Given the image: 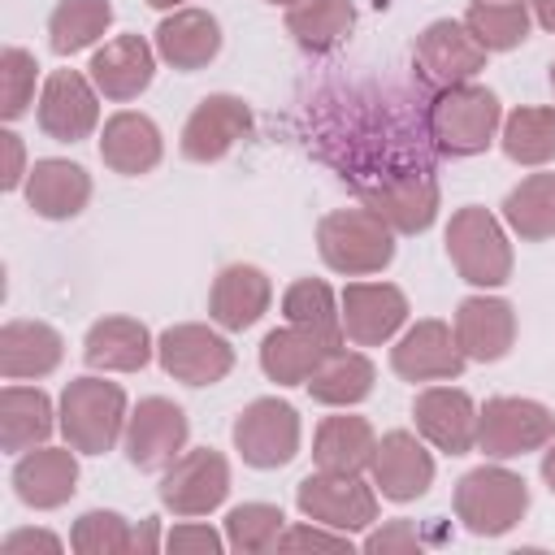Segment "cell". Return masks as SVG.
<instances>
[{"instance_id":"cell-2","label":"cell","mask_w":555,"mask_h":555,"mask_svg":"<svg viewBox=\"0 0 555 555\" xmlns=\"http://www.w3.org/2000/svg\"><path fill=\"white\" fill-rule=\"evenodd\" d=\"M503 126V104L490 87L481 82H455L429 95L425 104V130L438 156L464 160V156H481Z\"/></svg>"},{"instance_id":"cell-23","label":"cell","mask_w":555,"mask_h":555,"mask_svg":"<svg viewBox=\"0 0 555 555\" xmlns=\"http://www.w3.org/2000/svg\"><path fill=\"white\" fill-rule=\"evenodd\" d=\"M152 48L165 65H173L182 74H195L208 61H217V52H221V22L208 9H173L156 26Z\"/></svg>"},{"instance_id":"cell-28","label":"cell","mask_w":555,"mask_h":555,"mask_svg":"<svg viewBox=\"0 0 555 555\" xmlns=\"http://www.w3.org/2000/svg\"><path fill=\"white\" fill-rule=\"evenodd\" d=\"M65 356V338L48 321H4L0 325V377L26 382L48 377Z\"/></svg>"},{"instance_id":"cell-27","label":"cell","mask_w":555,"mask_h":555,"mask_svg":"<svg viewBox=\"0 0 555 555\" xmlns=\"http://www.w3.org/2000/svg\"><path fill=\"white\" fill-rule=\"evenodd\" d=\"M156 356V343L134 317H100L82 338V360L95 373H139Z\"/></svg>"},{"instance_id":"cell-33","label":"cell","mask_w":555,"mask_h":555,"mask_svg":"<svg viewBox=\"0 0 555 555\" xmlns=\"http://www.w3.org/2000/svg\"><path fill=\"white\" fill-rule=\"evenodd\" d=\"M351 26H356V4L351 0H299V4L286 9L291 39L312 56H325V52L343 48Z\"/></svg>"},{"instance_id":"cell-48","label":"cell","mask_w":555,"mask_h":555,"mask_svg":"<svg viewBox=\"0 0 555 555\" xmlns=\"http://www.w3.org/2000/svg\"><path fill=\"white\" fill-rule=\"evenodd\" d=\"M529 13L538 17V26H542V30H551V35H555V0H529Z\"/></svg>"},{"instance_id":"cell-34","label":"cell","mask_w":555,"mask_h":555,"mask_svg":"<svg viewBox=\"0 0 555 555\" xmlns=\"http://www.w3.org/2000/svg\"><path fill=\"white\" fill-rule=\"evenodd\" d=\"M503 221L525 243L555 238V173H529L520 178L503 199Z\"/></svg>"},{"instance_id":"cell-22","label":"cell","mask_w":555,"mask_h":555,"mask_svg":"<svg viewBox=\"0 0 555 555\" xmlns=\"http://www.w3.org/2000/svg\"><path fill=\"white\" fill-rule=\"evenodd\" d=\"M91 82L104 100H134L152 87L156 74V48L143 35H113L91 56Z\"/></svg>"},{"instance_id":"cell-39","label":"cell","mask_w":555,"mask_h":555,"mask_svg":"<svg viewBox=\"0 0 555 555\" xmlns=\"http://www.w3.org/2000/svg\"><path fill=\"white\" fill-rule=\"evenodd\" d=\"M282 529H286L282 507H273V503H238L225 516V546L238 551V555L273 551Z\"/></svg>"},{"instance_id":"cell-41","label":"cell","mask_w":555,"mask_h":555,"mask_svg":"<svg viewBox=\"0 0 555 555\" xmlns=\"http://www.w3.org/2000/svg\"><path fill=\"white\" fill-rule=\"evenodd\" d=\"M35 78H39V65L26 48L9 43L0 52V117L4 121H17L30 113L35 104Z\"/></svg>"},{"instance_id":"cell-21","label":"cell","mask_w":555,"mask_h":555,"mask_svg":"<svg viewBox=\"0 0 555 555\" xmlns=\"http://www.w3.org/2000/svg\"><path fill=\"white\" fill-rule=\"evenodd\" d=\"M13 490L26 507L35 512H52L61 503H69V494L78 490V460L74 447H30L17 455L13 464Z\"/></svg>"},{"instance_id":"cell-11","label":"cell","mask_w":555,"mask_h":555,"mask_svg":"<svg viewBox=\"0 0 555 555\" xmlns=\"http://www.w3.org/2000/svg\"><path fill=\"white\" fill-rule=\"evenodd\" d=\"M234 451L251 468H282L299 455V412L286 399H251L234 416Z\"/></svg>"},{"instance_id":"cell-51","label":"cell","mask_w":555,"mask_h":555,"mask_svg":"<svg viewBox=\"0 0 555 555\" xmlns=\"http://www.w3.org/2000/svg\"><path fill=\"white\" fill-rule=\"evenodd\" d=\"M269 4H286V9H291V4H299V0H269Z\"/></svg>"},{"instance_id":"cell-30","label":"cell","mask_w":555,"mask_h":555,"mask_svg":"<svg viewBox=\"0 0 555 555\" xmlns=\"http://www.w3.org/2000/svg\"><path fill=\"white\" fill-rule=\"evenodd\" d=\"M334 351V343L299 330V325H282V330H269L264 343H260V369L269 382L278 386H304L317 364Z\"/></svg>"},{"instance_id":"cell-24","label":"cell","mask_w":555,"mask_h":555,"mask_svg":"<svg viewBox=\"0 0 555 555\" xmlns=\"http://www.w3.org/2000/svg\"><path fill=\"white\" fill-rule=\"evenodd\" d=\"M91 199V173L65 156H43L26 173V204L43 221H69Z\"/></svg>"},{"instance_id":"cell-14","label":"cell","mask_w":555,"mask_h":555,"mask_svg":"<svg viewBox=\"0 0 555 555\" xmlns=\"http://www.w3.org/2000/svg\"><path fill=\"white\" fill-rule=\"evenodd\" d=\"M100 126V91L91 74L52 69L39 91V130L56 143H78Z\"/></svg>"},{"instance_id":"cell-13","label":"cell","mask_w":555,"mask_h":555,"mask_svg":"<svg viewBox=\"0 0 555 555\" xmlns=\"http://www.w3.org/2000/svg\"><path fill=\"white\" fill-rule=\"evenodd\" d=\"M230 494V464L212 447L182 451L160 477V503L173 516H208Z\"/></svg>"},{"instance_id":"cell-3","label":"cell","mask_w":555,"mask_h":555,"mask_svg":"<svg viewBox=\"0 0 555 555\" xmlns=\"http://www.w3.org/2000/svg\"><path fill=\"white\" fill-rule=\"evenodd\" d=\"M317 251L334 273L369 278L395 260V230L373 208H334L317 221Z\"/></svg>"},{"instance_id":"cell-46","label":"cell","mask_w":555,"mask_h":555,"mask_svg":"<svg viewBox=\"0 0 555 555\" xmlns=\"http://www.w3.org/2000/svg\"><path fill=\"white\" fill-rule=\"evenodd\" d=\"M0 551H4V555H22V551H48V555H56V551H61V538L48 533V529H17V533L4 538Z\"/></svg>"},{"instance_id":"cell-1","label":"cell","mask_w":555,"mask_h":555,"mask_svg":"<svg viewBox=\"0 0 555 555\" xmlns=\"http://www.w3.org/2000/svg\"><path fill=\"white\" fill-rule=\"evenodd\" d=\"M304 134L364 208L395 234H425L438 217V152L425 130V104L386 82H330L304 104Z\"/></svg>"},{"instance_id":"cell-36","label":"cell","mask_w":555,"mask_h":555,"mask_svg":"<svg viewBox=\"0 0 555 555\" xmlns=\"http://www.w3.org/2000/svg\"><path fill=\"white\" fill-rule=\"evenodd\" d=\"M282 317H286V325H299V330H308V334H317L334 347L343 343V308H338L334 291L321 278L291 282L286 295H282Z\"/></svg>"},{"instance_id":"cell-38","label":"cell","mask_w":555,"mask_h":555,"mask_svg":"<svg viewBox=\"0 0 555 555\" xmlns=\"http://www.w3.org/2000/svg\"><path fill=\"white\" fill-rule=\"evenodd\" d=\"M464 26L486 52H512L529 39V0H473Z\"/></svg>"},{"instance_id":"cell-16","label":"cell","mask_w":555,"mask_h":555,"mask_svg":"<svg viewBox=\"0 0 555 555\" xmlns=\"http://www.w3.org/2000/svg\"><path fill=\"white\" fill-rule=\"evenodd\" d=\"M338 308H343V334L356 347H382L408 321V295L390 282H347Z\"/></svg>"},{"instance_id":"cell-43","label":"cell","mask_w":555,"mask_h":555,"mask_svg":"<svg viewBox=\"0 0 555 555\" xmlns=\"http://www.w3.org/2000/svg\"><path fill=\"white\" fill-rule=\"evenodd\" d=\"M369 555H390V551H421V533H416V525L412 520H386L382 529H373V533H364V542H360Z\"/></svg>"},{"instance_id":"cell-12","label":"cell","mask_w":555,"mask_h":555,"mask_svg":"<svg viewBox=\"0 0 555 555\" xmlns=\"http://www.w3.org/2000/svg\"><path fill=\"white\" fill-rule=\"evenodd\" d=\"M156 360L182 386H217L234 369V347L225 334L199 321H182L156 338Z\"/></svg>"},{"instance_id":"cell-8","label":"cell","mask_w":555,"mask_h":555,"mask_svg":"<svg viewBox=\"0 0 555 555\" xmlns=\"http://www.w3.org/2000/svg\"><path fill=\"white\" fill-rule=\"evenodd\" d=\"M486 48L473 39V30L455 17H438L429 22L421 35H416V48H412V74L421 87L429 91H442V87H455V82H473L481 69H486Z\"/></svg>"},{"instance_id":"cell-35","label":"cell","mask_w":555,"mask_h":555,"mask_svg":"<svg viewBox=\"0 0 555 555\" xmlns=\"http://www.w3.org/2000/svg\"><path fill=\"white\" fill-rule=\"evenodd\" d=\"M499 147L512 165H546L555 160V108L525 104L512 108L499 126Z\"/></svg>"},{"instance_id":"cell-40","label":"cell","mask_w":555,"mask_h":555,"mask_svg":"<svg viewBox=\"0 0 555 555\" xmlns=\"http://www.w3.org/2000/svg\"><path fill=\"white\" fill-rule=\"evenodd\" d=\"M69 546L78 555H126L134 546V529L121 512H104V507H91L74 520V533H69Z\"/></svg>"},{"instance_id":"cell-17","label":"cell","mask_w":555,"mask_h":555,"mask_svg":"<svg viewBox=\"0 0 555 555\" xmlns=\"http://www.w3.org/2000/svg\"><path fill=\"white\" fill-rule=\"evenodd\" d=\"M247 130H251V108H247L238 95L217 91V95H204V100L191 108L178 147H182L186 160L212 165V160H221Z\"/></svg>"},{"instance_id":"cell-31","label":"cell","mask_w":555,"mask_h":555,"mask_svg":"<svg viewBox=\"0 0 555 555\" xmlns=\"http://www.w3.org/2000/svg\"><path fill=\"white\" fill-rule=\"evenodd\" d=\"M373 382H377V369H373V360L364 351L334 347L304 386L325 408H356V403H364L373 395Z\"/></svg>"},{"instance_id":"cell-42","label":"cell","mask_w":555,"mask_h":555,"mask_svg":"<svg viewBox=\"0 0 555 555\" xmlns=\"http://www.w3.org/2000/svg\"><path fill=\"white\" fill-rule=\"evenodd\" d=\"M299 546H321V551H351V533H338L330 525H291L278 533V551H299Z\"/></svg>"},{"instance_id":"cell-52","label":"cell","mask_w":555,"mask_h":555,"mask_svg":"<svg viewBox=\"0 0 555 555\" xmlns=\"http://www.w3.org/2000/svg\"><path fill=\"white\" fill-rule=\"evenodd\" d=\"M551 91H555V61H551Z\"/></svg>"},{"instance_id":"cell-32","label":"cell","mask_w":555,"mask_h":555,"mask_svg":"<svg viewBox=\"0 0 555 555\" xmlns=\"http://www.w3.org/2000/svg\"><path fill=\"white\" fill-rule=\"evenodd\" d=\"M377 434L364 416H325L312 438V460L325 473H364L373 464Z\"/></svg>"},{"instance_id":"cell-26","label":"cell","mask_w":555,"mask_h":555,"mask_svg":"<svg viewBox=\"0 0 555 555\" xmlns=\"http://www.w3.org/2000/svg\"><path fill=\"white\" fill-rule=\"evenodd\" d=\"M160 126L147 117V113H134V108H121L104 121L100 130V160L113 169V173H126V178H139V173H152L160 165Z\"/></svg>"},{"instance_id":"cell-44","label":"cell","mask_w":555,"mask_h":555,"mask_svg":"<svg viewBox=\"0 0 555 555\" xmlns=\"http://www.w3.org/2000/svg\"><path fill=\"white\" fill-rule=\"evenodd\" d=\"M221 546H225V533H217V529H208V525H173V529L165 533V551H173V555H191V551L217 555Z\"/></svg>"},{"instance_id":"cell-29","label":"cell","mask_w":555,"mask_h":555,"mask_svg":"<svg viewBox=\"0 0 555 555\" xmlns=\"http://www.w3.org/2000/svg\"><path fill=\"white\" fill-rule=\"evenodd\" d=\"M56 412H52V399L39 390V386H17L9 382L0 390V447L9 455H22L30 447H43L56 429Z\"/></svg>"},{"instance_id":"cell-5","label":"cell","mask_w":555,"mask_h":555,"mask_svg":"<svg viewBox=\"0 0 555 555\" xmlns=\"http://www.w3.org/2000/svg\"><path fill=\"white\" fill-rule=\"evenodd\" d=\"M447 256L455 264V273L468 282V286H481V291H494L512 278V243H507V230L503 221L490 212V208H455L451 221H447Z\"/></svg>"},{"instance_id":"cell-25","label":"cell","mask_w":555,"mask_h":555,"mask_svg":"<svg viewBox=\"0 0 555 555\" xmlns=\"http://www.w3.org/2000/svg\"><path fill=\"white\" fill-rule=\"evenodd\" d=\"M273 304V282L256 264H225L208 291V317L221 330H251Z\"/></svg>"},{"instance_id":"cell-19","label":"cell","mask_w":555,"mask_h":555,"mask_svg":"<svg viewBox=\"0 0 555 555\" xmlns=\"http://www.w3.org/2000/svg\"><path fill=\"white\" fill-rule=\"evenodd\" d=\"M373 486L382 499L390 503H412L421 499L429 486H434V455L421 447L416 434L408 429H390L377 438V451H373Z\"/></svg>"},{"instance_id":"cell-20","label":"cell","mask_w":555,"mask_h":555,"mask_svg":"<svg viewBox=\"0 0 555 555\" xmlns=\"http://www.w3.org/2000/svg\"><path fill=\"white\" fill-rule=\"evenodd\" d=\"M455 343L468 360L494 364L516 343V308L499 295H468L455 308Z\"/></svg>"},{"instance_id":"cell-6","label":"cell","mask_w":555,"mask_h":555,"mask_svg":"<svg viewBox=\"0 0 555 555\" xmlns=\"http://www.w3.org/2000/svg\"><path fill=\"white\" fill-rule=\"evenodd\" d=\"M529 512V486L520 473L481 464L455 481V516L477 538H503Z\"/></svg>"},{"instance_id":"cell-4","label":"cell","mask_w":555,"mask_h":555,"mask_svg":"<svg viewBox=\"0 0 555 555\" xmlns=\"http://www.w3.org/2000/svg\"><path fill=\"white\" fill-rule=\"evenodd\" d=\"M126 390L117 382H104V377H74L65 390H61V408H56V421H61V434L74 451L82 455H104L113 451V442L126 434Z\"/></svg>"},{"instance_id":"cell-37","label":"cell","mask_w":555,"mask_h":555,"mask_svg":"<svg viewBox=\"0 0 555 555\" xmlns=\"http://www.w3.org/2000/svg\"><path fill=\"white\" fill-rule=\"evenodd\" d=\"M108 26H113L108 0H56V9L48 17V43L56 56H74V52L91 48L95 39H104Z\"/></svg>"},{"instance_id":"cell-18","label":"cell","mask_w":555,"mask_h":555,"mask_svg":"<svg viewBox=\"0 0 555 555\" xmlns=\"http://www.w3.org/2000/svg\"><path fill=\"white\" fill-rule=\"evenodd\" d=\"M416 434L447 455H468L477 447V403L460 386H429L412 399Z\"/></svg>"},{"instance_id":"cell-9","label":"cell","mask_w":555,"mask_h":555,"mask_svg":"<svg viewBox=\"0 0 555 555\" xmlns=\"http://www.w3.org/2000/svg\"><path fill=\"white\" fill-rule=\"evenodd\" d=\"M295 507L317 525H330L338 533H356V529H369L377 520V486H369L360 473L317 468L295 486Z\"/></svg>"},{"instance_id":"cell-45","label":"cell","mask_w":555,"mask_h":555,"mask_svg":"<svg viewBox=\"0 0 555 555\" xmlns=\"http://www.w3.org/2000/svg\"><path fill=\"white\" fill-rule=\"evenodd\" d=\"M0 147H4V173H0V186H4V191H17L22 178L30 173V169H26V147H22V139H17L13 130H0Z\"/></svg>"},{"instance_id":"cell-10","label":"cell","mask_w":555,"mask_h":555,"mask_svg":"<svg viewBox=\"0 0 555 555\" xmlns=\"http://www.w3.org/2000/svg\"><path fill=\"white\" fill-rule=\"evenodd\" d=\"M186 434H191L186 412L165 395H147L126 416L121 447H126V460L139 473H165L186 451Z\"/></svg>"},{"instance_id":"cell-49","label":"cell","mask_w":555,"mask_h":555,"mask_svg":"<svg viewBox=\"0 0 555 555\" xmlns=\"http://www.w3.org/2000/svg\"><path fill=\"white\" fill-rule=\"evenodd\" d=\"M542 481L551 486V494H555V438L546 442V451H542Z\"/></svg>"},{"instance_id":"cell-50","label":"cell","mask_w":555,"mask_h":555,"mask_svg":"<svg viewBox=\"0 0 555 555\" xmlns=\"http://www.w3.org/2000/svg\"><path fill=\"white\" fill-rule=\"evenodd\" d=\"M147 4H152V9H178L182 0H147Z\"/></svg>"},{"instance_id":"cell-15","label":"cell","mask_w":555,"mask_h":555,"mask_svg":"<svg viewBox=\"0 0 555 555\" xmlns=\"http://www.w3.org/2000/svg\"><path fill=\"white\" fill-rule=\"evenodd\" d=\"M464 351L455 343V330L438 317H425L403 330V338L390 347V369L403 382H455L464 373Z\"/></svg>"},{"instance_id":"cell-47","label":"cell","mask_w":555,"mask_h":555,"mask_svg":"<svg viewBox=\"0 0 555 555\" xmlns=\"http://www.w3.org/2000/svg\"><path fill=\"white\" fill-rule=\"evenodd\" d=\"M165 546V538H160V525H156V516H143L139 525H134V546L130 551H139V555H152V551H160Z\"/></svg>"},{"instance_id":"cell-7","label":"cell","mask_w":555,"mask_h":555,"mask_svg":"<svg viewBox=\"0 0 555 555\" xmlns=\"http://www.w3.org/2000/svg\"><path fill=\"white\" fill-rule=\"evenodd\" d=\"M551 438H555V412L538 399L494 395L486 399V408H477V447L490 460L542 451Z\"/></svg>"}]
</instances>
